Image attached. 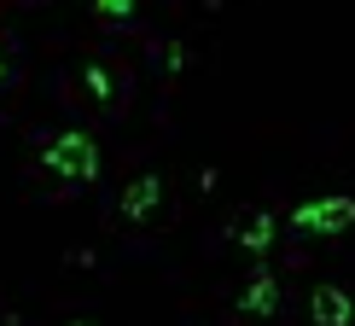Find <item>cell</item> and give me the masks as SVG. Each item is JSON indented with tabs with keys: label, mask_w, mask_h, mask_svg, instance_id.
<instances>
[{
	"label": "cell",
	"mask_w": 355,
	"mask_h": 326,
	"mask_svg": "<svg viewBox=\"0 0 355 326\" xmlns=\"http://www.w3.org/2000/svg\"><path fill=\"white\" fill-rule=\"evenodd\" d=\"M274 309V280H257L250 286V315H268Z\"/></svg>",
	"instance_id": "3"
},
{
	"label": "cell",
	"mask_w": 355,
	"mask_h": 326,
	"mask_svg": "<svg viewBox=\"0 0 355 326\" xmlns=\"http://www.w3.org/2000/svg\"><path fill=\"white\" fill-rule=\"evenodd\" d=\"M315 320L320 326H344L349 320V298H344V291H332V286L315 291Z\"/></svg>",
	"instance_id": "2"
},
{
	"label": "cell",
	"mask_w": 355,
	"mask_h": 326,
	"mask_svg": "<svg viewBox=\"0 0 355 326\" xmlns=\"http://www.w3.org/2000/svg\"><path fill=\"white\" fill-rule=\"evenodd\" d=\"M349 216H355L349 198H320V204H309V210H297L291 221L309 228V233H332V228H349Z\"/></svg>",
	"instance_id": "1"
}]
</instances>
